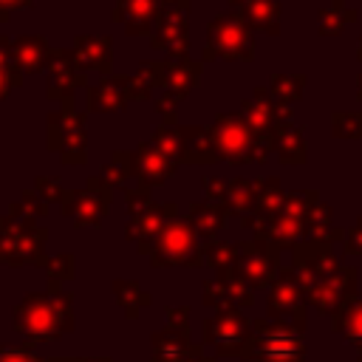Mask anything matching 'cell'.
<instances>
[{"instance_id":"1","label":"cell","mask_w":362,"mask_h":362,"mask_svg":"<svg viewBox=\"0 0 362 362\" xmlns=\"http://www.w3.org/2000/svg\"><path fill=\"white\" fill-rule=\"evenodd\" d=\"M74 322L71 297L51 291V294H28L14 308V331L31 337L34 342H48L65 334Z\"/></svg>"},{"instance_id":"2","label":"cell","mask_w":362,"mask_h":362,"mask_svg":"<svg viewBox=\"0 0 362 362\" xmlns=\"http://www.w3.org/2000/svg\"><path fill=\"white\" fill-rule=\"evenodd\" d=\"M249 362H300L305 356V342L300 322L291 325L286 320L277 322H252V337L246 342Z\"/></svg>"},{"instance_id":"3","label":"cell","mask_w":362,"mask_h":362,"mask_svg":"<svg viewBox=\"0 0 362 362\" xmlns=\"http://www.w3.org/2000/svg\"><path fill=\"white\" fill-rule=\"evenodd\" d=\"M221 57V59H252L255 54V42L249 34V25L243 17H238V11L218 17L215 23H209L206 31V57Z\"/></svg>"},{"instance_id":"4","label":"cell","mask_w":362,"mask_h":362,"mask_svg":"<svg viewBox=\"0 0 362 362\" xmlns=\"http://www.w3.org/2000/svg\"><path fill=\"white\" fill-rule=\"evenodd\" d=\"M212 141H215L218 156L232 164L260 158V153L255 150V141H252V124L238 113L218 116V122L212 127Z\"/></svg>"},{"instance_id":"5","label":"cell","mask_w":362,"mask_h":362,"mask_svg":"<svg viewBox=\"0 0 362 362\" xmlns=\"http://www.w3.org/2000/svg\"><path fill=\"white\" fill-rule=\"evenodd\" d=\"M42 243H45L42 229L0 218V263H45L40 255Z\"/></svg>"},{"instance_id":"6","label":"cell","mask_w":362,"mask_h":362,"mask_svg":"<svg viewBox=\"0 0 362 362\" xmlns=\"http://www.w3.org/2000/svg\"><path fill=\"white\" fill-rule=\"evenodd\" d=\"M252 337L249 322L235 311V308H221L212 320L204 322V339L215 354H243L246 342Z\"/></svg>"},{"instance_id":"7","label":"cell","mask_w":362,"mask_h":362,"mask_svg":"<svg viewBox=\"0 0 362 362\" xmlns=\"http://www.w3.org/2000/svg\"><path fill=\"white\" fill-rule=\"evenodd\" d=\"M195 229H189L184 221H170L164 223V229L158 232V246L153 252V263L156 266H167V263H189L187 257H195Z\"/></svg>"},{"instance_id":"8","label":"cell","mask_w":362,"mask_h":362,"mask_svg":"<svg viewBox=\"0 0 362 362\" xmlns=\"http://www.w3.org/2000/svg\"><path fill=\"white\" fill-rule=\"evenodd\" d=\"M238 260H240V277L246 280V286H269L277 266H274V252L266 243H243L238 249Z\"/></svg>"},{"instance_id":"9","label":"cell","mask_w":362,"mask_h":362,"mask_svg":"<svg viewBox=\"0 0 362 362\" xmlns=\"http://www.w3.org/2000/svg\"><path fill=\"white\" fill-rule=\"evenodd\" d=\"M158 25H156V37L153 45L167 51V54H178L184 57L187 51V25H184V8H175V3H164L158 8Z\"/></svg>"},{"instance_id":"10","label":"cell","mask_w":362,"mask_h":362,"mask_svg":"<svg viewBox=\"0 0 362 362\" xmlns=\"http://www.w3.org/2000/svg\"><path fill=\"white\" fill-rule=\"evenodd\" d=\"M48 93L57 99H68L79 85H82V74L76 65V57L71 51H57L48 57Z\"/></svg>"},{"instance_id":"11","label":"cell","mask_w":362,"mask_h":362,"mask_svg":"<svg viewBox=\"0 0 362 362\" xmlns=\"http://www.w3.org/2000/svg\"><path fill=\"white\" fill-rule=\"evenodd\" d=\"M74 57L79 68H90V71H110V40L105 37H76L74 45Z\"/></svg>"},{"instance_id":"12","label":"cell","mask_w":362,"mask_h":362,"mask_svg":"<svg viewBox=\"0 0 362 362\" xmlns=\"http://www.w3.org/2000/svg\"><path fill=\"white\" fill-rule=\"evenodd\" d=\"M11 54H14V62H17L20 74L40 71L51 57V51H48L42 37H20V40H14L11 42Z\"/></svg>"},{"instance_id":"13","label":"cell","mask_w":362,"mask_h":362,"mask_svg":"<svg viewBox=\"0 0 362 362\" xmlns=\"http://www.w3.org/2000/svg\"><path fill=\"white\" fill-rule=\"evenodd\" d=\"M136 158V173L144 178V181H150V184H158V181H164L167 175H173V161H170V156L167 153H161L156 144H141V150L133 156Z\"/></svg>"},{"instance_id":"14","label":"cell","mask_w":362,"mask_h":362,"mask_svg":"<svg viewBox=\"0 0 362 362\" xmlns=\"http://www.w3.org/2000/svg\"><path fill=\"white\" fill-rule=\"evenodd\" d=\"M127 82L119 79V76H110V79H102L96 88H90V96H88L90 110H116V107H122L124 99H127V90H124Z\"/></svg>"},{"instance_id":"15","label":"cell","mask_w":362,"mask_h":362,"mask_svg":"<svg viewBox=\"0 0 362 362\" xmlns=\"http://www.w3.org/2000/svg\"><path fill=\"white\" fill-rule=\"evenodd\" d=\"M187 351V331L184 325L167 328L164 334L153 337V362H178Z\"/></svg>"},{"instance_id":"16","label":"cell","mask_w":362,"mask_h":362,"mask_svg":"<svg viewBox=\"0 0 362 362\" xmlns=\"http://www.w3.org/2000/svg\"><path fill=\"white\" fill-rule=\"evenodd\" d=\"M124 8V14L119 17L124 23V28L139 37V34H147V25H150V17L156 11V0H119V11Z\"/></svg>"},{"instance_id":"17","label":"cell","mask_w":362,"mask_h":362,"mask_svg":"<svg viewBox=\"0 0 362 362\" xmlns=\"http://www.w3.org/2000/svg\"><path fill=\"white\" fill-rule=\"evenodd\" d=\"M269 305H272V317H280V314L286 317V314L297 311V305H300V283L288 272L277 280V288H274Z\"/></svg>"},{"instance_id":"18","label":"cell","mask_w":362,"mask_h":362,"mask_svg":"<svg viewBox=\"0 0 362 362\" xmlns=\"http://www.w3.org/2000/svg\"><path fill=\"white\" fill-rule=\"evenodd\" d=\"M337 331H342L348 339H354L356 345H362V300L356 303H345L337 317H334Z\"/></svg>"},{"instance_id":"19","label":"cell","mask_w":362,"mask_h":362,"mask_svg":"<svg viewBox=\"0 0 362 362\" xmlns=\"http://www.w3.org/2000/svg\"><path fill=\"white\" fill-rule=\"evenodd\" d=\"M246 17L252 20L255 28L277 34V0H252L246 6Z\"/></svg>"},{"instance_id":"20","label":"cell","mask_w":362,"mask_h":362,"mask_svg":"<svg viewBox=\"0 0 362 362\" xmlns=\"http://www.w3.org/2000/svg\"><path fill=\"white\" fill-rule=\"evenodd\" d=\"M14 85H20V68H17V62H14L11 42H8V40H0V99H3Z\"/></svg>"},{"instance_id":"21","label":"cell","mask_w":362,"mask_h":362,"mask_svg":"<svg viewBox=\"0 0 362 362\" xmlns=\"http://www.w3.org/2000/svg\"><path fill=\"white\" fill-rule=\"evenodd\" d=\"M189 215H192L189 221H192V226H195L198 235H209L212 229H218L223 223V218H215L221 212L212 209V206H189Z\"/></svg>"},{"instance_id":"22","label":"cell","mask_w":362,"mask_h":362,"mask_svg":"<svg viewBox=\"0 0 362 362\" xmlns=\"http://www.w3.org/2000/svg\"><path fill=\"white\" fill-rule=\"evenodd\" d=\"M0 362H40V359L25 348H14V351H0Z\"/></svg>"},{"instance_id":"23","label":"cell","mask_w":362,"mask_h":362,"mask_svg":"<svg viewBox=\"0 0 362 362\" xmlns=\"http://www.w3.org/2000/svg\"><path fill=\"white\" fill-rule=\"evenodd\" d=\"M31 0H0V11H14V8H23Z\"/></svg>"},{"instance_id":"24","label":"cell","mask_w":362,"mask_h":362,"mask_svg":"<svg viewBox=\"0 0 362 362\" xmlns=\"http://www.w3.org/2000/svg\"><path fill=\"white\" fill-rule=\"evenodd\" d=\"M238 3H243V6H249V3H252V0H238Z\"/></svg>"}]
</instances>
